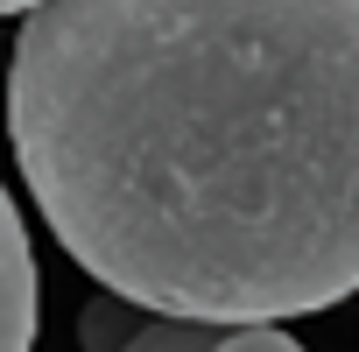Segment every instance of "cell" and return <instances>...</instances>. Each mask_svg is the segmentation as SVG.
<instances>
[{
	"mask_svg": "<svg viewBox=\"0 0 359 352\" xmlns=\"http://www.w3.org/2000/svg\"><path fill=\"white\" fill-rule=\"evenodd\" d=\"M36 317H43V289H36V254H29V226L0 184V352H29L36 345Z\"/></svg>",
	"mask_w": 359,
	"mask_h": 352,
	"instance_id": "3957f363",
	"label": "cell"
},
{
	"mask_svg": "<svg viewBox=\"0 0 359 352\" xmlns=\"http://www.w3.org/2000/svg\"><path fill=\"white\" fill-rule=\"evenodd\" d=\"M36 8V0H0V15H29Z\"/></svg>",
	"mask_w": 359,
	"mask_h": 352,
	"instance_id": "277c9868",
	"label": "cell"
},
{
	"mask_svg": "<svg viewBox=\"0 0 359 352\" xmlns=\"http://www.w3.org/2000/svg\"><path fill=\"white\" fill-rule=\"evenodd\" d=\"M8 141L99 289L233 324L359 289V0H36Z\"/></svg>",
	"mask_w": 359,
	"mask_h": 352,
	"instance_id": "6da1fadb",
	"label": "cell"
},
{
	"mask_svg": "<svg viewBox=\"0 0 359 352\" xmlns=\"http://www.w3.org/2000/svg\"><path fill=\"white\" fill-rule=\"evenodd\" d=\"M78 345H92V352H296V338L275 331V317L233 324V317H198V310H155L120 289L85 303Z\"/></svg>",
	"mask_w": 359,
	"mask_h": 352,
	"instance_id": "7a4b0ae2",
	"label": "cell"
}]
</instances>
